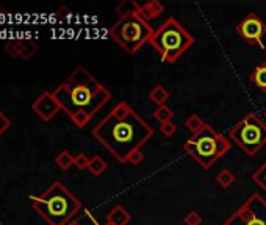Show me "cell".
<instances>
[{
    "label": "cell",
    "mask_w": 266,
    "mask_h": 225,
    "mask_svg": "<svg viewBox=\"0 0 266 225\" xmlns=\"http://www.w3.org/2000/svg\"><path fill=\"white\" fill-rule=\"evenodd\" d=\"M233 181H235V175H233L229 169H222V171H219L218 175H216V183H218L221 188H224V189L230 188V186L233 185Z\"/></svg>",
    "instance_id": "20"
},
{
    "label": "cell",
    "mask_w": 266,
    "mask_h": 225,
    "mask_svg": "<svg viewBox=\"0 0 266 225\" xmlns=\"http://www.w3.org/2000/svg\"><path fill=\"white\" fill-rule=\"evenodd\" d=\"M185 125H187V128L188 130L193 133V135H197V133H200L202 130H203V127L207 125L197 114H191L187 120H185Z\"/></svg>",
    "instance_id": "17"
},
{
    "label": "cell",
    "mask_w": 266,
    "mask_h": 225,
    "mask_svg": "<svg viewBox=\"0 0 266 225\" xmlns=\"http://www.w3.org/2000/svg\"><path fill=\"white\" fill-rule=\"evenodd\" d=\"M32 108L46 122L52 120L58 114V111L62 110L60 104H58V100L55 99L53 92H43L39 97L33 102Z\"/></svg>",
    "instance_id": "10"
},
{
    "label": "cell",
    "mask_w": 266,
    "mask_h": 225,
    "mask_svg": "<svg viewBox=\"0 0 266 225\" xmlns=\"http://www.w3.org/2000/svg\"><path fill=\"white\" fill-rule=\"evenodd\" d=\"M55 163H56V166L60 168L62 171H68L71 166H74V156L68 150H63L62 153L56 155Z\"/></svg>",
    "instance_id": "18"
},
{
    "label": "cell",
    "mask_w": 266,
    "mask_h": 225,
    "mask_svg": "<svg viewBox=\"0 0 266 225\" xmlns=\"http://www.w3.org/2000/svg\"><path fill=\"white\" fill-rule=\"evenodd\" d=\"M142 161H144V153H142L141 150L132 152L130 156H129V159H127V163H130V165H133V166H139Z\"/></svg>",
    "instance_id": "27"
},
{
    "label": "cell",
    "mask_w": 266,
    "mask_h": 225,
    "mask_svg": "<svg viewBox=\"0 0 266 225\" xmlns=\"http://www.w3.org/2000/svg\"><path fill=\"white\" fill-rule=\"evenodd\" d=\"M68 225H81V223H80V222H75V220H71Z\"/></svg>",
    "instance_id": "29"
},
{
    "label": "cell",
    "mask_w": 266,
    "mask_h": 225,
    "mask_svg": "<svg viewBox=\"0 0 266 225\" xmlns=\"http://www.w3.org/2000/svg\"><path fill=\"white\" fill-rule=\"evenodd\" d=\"M154 117L160 122V124H165V122H169L172 117H174V113L169 107L166 105H161V107H157V110L154 111Z\"/></svg>",
    "instance_id": "21"
},
{
    "label": "cell",
    "mask_w": 266,
    "mask_h": 225,
    "mask_svg": "<svg viewBox=\"0 0 266 225\" xmlns=\"http://www.w3.org/2000/svg\"><path fill=\"white\" fill-rule=\"evenodd\" d=\"M183 150L202 169L209 171L227 150H230V142L224 135L205 125L200 133L193 135L183 144Z\"/></svg>",
    "instance_id": "5"
},
{
    "label": "cell",
    "mask_w": 266,
    "mask_h": 225,
    "mask_svg": "<svg viewBox=\"0 0 266 225\" xmlns=\"http://www.w3.org/2000/svg\"><path fill=\"white\" fill-rule=\"evenodd\" d=\"M21 49H22V41H19V39H13L5 44V52L13 58L21 56Z\"/></svg>",
    "instance_id": "23"
},
{
    "label": "cell",
    "mask_w": 266,
    "mask_h": 225,
    "mask_svg": "<svg viewBox=\"0 0 266 225\" xmlns=\"http://www.w3.org/2000/svg\"><path fill=\"white\" fill-rule=\"evenodd\" d=\"M33 208L49 225H68L81 210L80 200L62 183H52L39 196L32 197Z\"/></svg>",
    "instance_id": "3"
},
{
    "label": "cell",
    "mask_w": 266,
    "mask_h": 225,
    "mask_svg": "<svg viewBox=\"0 0 266 225\" xmlns=\"http://www.w3.org/2000/svg\"><path fill=\"white\" fill-rule=\"evenodd\" d=\"M107 169H108V163L100 155H94L91 158V161H90V166H88V171H90L94 177L102 175Z\"/></svg>",
    "instance_id": "16"
},
{
    "label": "cell",
    "mask_w": 266,
    "mask_h": 225,
    "mask_svg": "<svg viewBox=\"0 0 266 225\" xmlns=\"http://www.w3.org/2000/svg\"><path fill=\"white\" fill-rule=\"evenodd\" d=\"M264 117H266V111H264Z\"/></svg>",
    "instance_id": "30"
},
{
    "label": "cell",
    "mask_w": 266,
    "mask_h": 225,
    "mask_svg": "<svg viewBox=\"0 0 266 225\" xmlns=\"http://www.w3.org/2000/svg\"><path fill=\"white\" fill-rule=\"evenodd\" d=\"M251 81L261 91H266V63L254 69V72L251 74Z\"/></svg>",
    "instance_id": "15"
},
{
    "label": "cell",
    "mask_w": 266,
    "mask_h": 225,
    "mask_svg": "<svg viewBox=\"0 0 266 225\" xmlns=\"http://www.w3.org/2000/svg\"><path fill=\"white\" fill-rule=\"evenodd\" d=\"M229 138L248 156H254L266 146V124L257 114L249 113L230 128Z\"/></svg>",
    "instance_id": "7"
},
{
    "label": "cell",
    "mask_w": 266,
    "mask_h": 225,
    "mask_svg": "<svg viewBox=\"0 0 266 225\" xmlns=\"http://www.w3.org/2000/svg\"><path fill=\"white\" fill-rule=\"evenodd\" d=\"M38 50V44L32 39L22 41V49H21V58L22 59H30Z\"/></svg>",
    "instance_id": "19"
},
{
    "label": "cell",
    "mask_w": 266,
    "mask_h": 225,
    "mask_svg": "<svg viewBox=\"0 0 266 225\" xmlns=\"http://www.w3.org/2000/svg\"><path fill=\"white\" fill-rule=\"evenodd\" d=\"M149 99L157 104L158 107L166 105L168 99H169V91L163 86V85H157L155 88H152V91L149 92Z\"/></svg>",
    "instance_id": "13"
},
{
    "label": "cell",
    "mask_w": 266,
    "mask_h": 225,
    "mask_svg": "<svg viewBox=\"0 0 266 225\" xmlns=\"http://www.w3.org/2000/svg\"><path fill=\"white\" fill-rule=\"evenodd\" d=\"M221 225H266V200L258 192H254Z\"/></svg>",
    "instance_id": "8"
},
{
    "label": "cell",
    "mask_w": 266,
    "mask_h": 225,
    "mask_svg": "<svg viewBox=\"0 0 266 225\" xmlns=\"http://www.w3.org/2000/svg\"><path fill=\"white\" fill-rule=\"evenodd\" d=\"M252 180L261 188V189H264L266 191V163L264 165H261L255 172H254V175H252Z\"/></svg>",
    "instance_id": "22"
},
{
    "label": "cell",
    "mask_w": 266,
    "mask_h": 225,
    "mask_svg": "<svg viewBox=\"0 0 266 225\" xmlns=\"http://www.w3.org/2000/svg\"><path fill=\"white\" fill-rule=\"evenodd\" d=\"M160 132L165 136H172L177 132V125L174 122H171V120L169 122H165V124H160Z\"/></svg>",
    "instance_id": "25"
},
{
    "label": "cell",
    "mask_w": 266,
    "mask_h": 225,
    "mask_svg": "<svg viewBox=\"0 0 266 225\" xmlns=\"http://www.w3.org/2000/svg\"><path fill=\"white\" fill-rule=\"evenodd\" d=\"M163 13H165V7H163L161 2H158V0H151V2H146V4H142L141 8H139L141 17H144L147 22L152 21V19L160 17Z\"/></svg>",
    "instance_id": "11"
},
{
    "label": "cell",
    "mask_w": 266,
    "mask_h": 225,
    "mask_svg": "<svg viewBox=\"0 0 266 225\" xmlns=\"http://www.w3.org/2000/svg\"><path fill=\"white\" fill-rule=\"evenodd\" d=\"M149 44L160 53L165 63L172 64L194 44V38L183 28L179 21L168 17L154 31Z\"/></svg>",
    "instance_id": "4"
},
{
    "label": "cell",
    "mask_w": 266,
    "mask_h": 225,
    "mask_svg": "<svg viewBox=\"0 0 266 225\" xmlns=\"http://www.w3.org/2000/svg\"><path fill=\"white\" fill-rule=\"evenodd\" d=\"M132 220V214L124 210L121 205H116L108 214H107V225H129Z\"/></svg>",
    "instance_id": "12"
},
{
    "label": "cell",
    "mask_w": 266,
    "mask_h": 225,
    "mask_svg": "<svg viewBox=\"0 0 266 225\" xmlns=\"http://www.w3.org/2000/svg\"><path fill=\"white\" fill-rule=\"evenodd\" d=\"M152 35V27L141 14L119 17L110 28V36L130 55H135L146 43H149Z\"/></svg>",
    "instance_id": "6"
},
{
    "label": "cell",
    "mask_w": 266,
    "mask_h": 225,
    "mask_svg": "<svg viewBox=\"0 0 266 225\" xmlns=\"http://www.w3.org/2000/svg\"><path fill=\"white\" fill-rule=\"evenodd\" d=\"M236 33H238L249 46H261L263 36L266 35V24L257 13H249L240 24L236 25Z\"/></svg>",
    "instance_id": "9"
},
{
    "label": "cell",
    "mask_w": 266,
    "mask_h": 225,
    "mask_svg": "<svg viewBox=\"0 0 266 225\" xmlns=\"http://www.w3.org/2000/svg\"><path fill=\"white\" fill-rule=\"evenodd\" d=\"M10 125H11V120H10L2 111H0V136H2V135L8 130Z\"/></svg>",
    "instance_id": "28"
},
{
    "label": "cell",
    "mask_w": 266,
    "mask_h": 225,
    "mask_svg": "<svg viewBox=\"0 0 266 225\" xmlns=\"http://www.w3.org/2000/svg\"><path fill=\"white\" fill-rule=\"evenodd\" d=\"M202 223V216L197 211H190L185 216V225H200Z\"/></svg>",
    "instance_id": "26"
},
{
    "label": "cell",
    "mask_w": 266,
    "mask_h": 225,
    "mask_svg": "<svg viewBox=\"0 0 266 225\" xmlns=\"http://www.w3.org/2000/svg\"><path fill=\"white\" fill-rule=\"evenodd\" d=\"M90 161H91V158H88L85 153H78L77 156H74V166H77V169H80V171L88 169Z\"/></svg>",
    "instance_id": "24"
},
{
    "label": "cell",
    "mask_w": 266,
    "mask_h": 225,
    "mask_svg": "<svg viewBox=\"0 0 266 225\" xmlns=\"http://www.w3.org/2000/svg\"><path fill=\"white\" fill-rule=\"evenodd\" d=\"M93 136L117 159L127 163L132 152L154 138V128L127 102L117 104L94 128Z\"/></svg>",
    "instance_id": "1"
},
{
    "label": "cell",
    "mask_w": 266,
    "mask_h": 225,
    "mask_svg": "<svg viewBox=\"0 0 266 225\" xmlns=\"http://www.w3.org/2000/svg\"><path fill=\"white\" fill-rule=\"evenodd\" d=\"M139 8H141V5L136 4L135 0H122V2L116 7V13L121 17H124L129 14H139Z\"/></svg>",
    "instance_id": "14"
},
{
    "label": "cell",
    "mask_w": 266,
    "mask_h": 225,
    "mask_svg": "<svg viewBox=\"0 0 266 225\" xmlns=\"http://www.w3.org/2000/svg\"><path fill=\"white\" fill-rule=\"evenodd\" d=\"M53 95L78 128H83L111 99L110 91L83 66H78L60 86L55 88Z\"/></svg>",
    "instance_id": "2"
}]
</instances>
